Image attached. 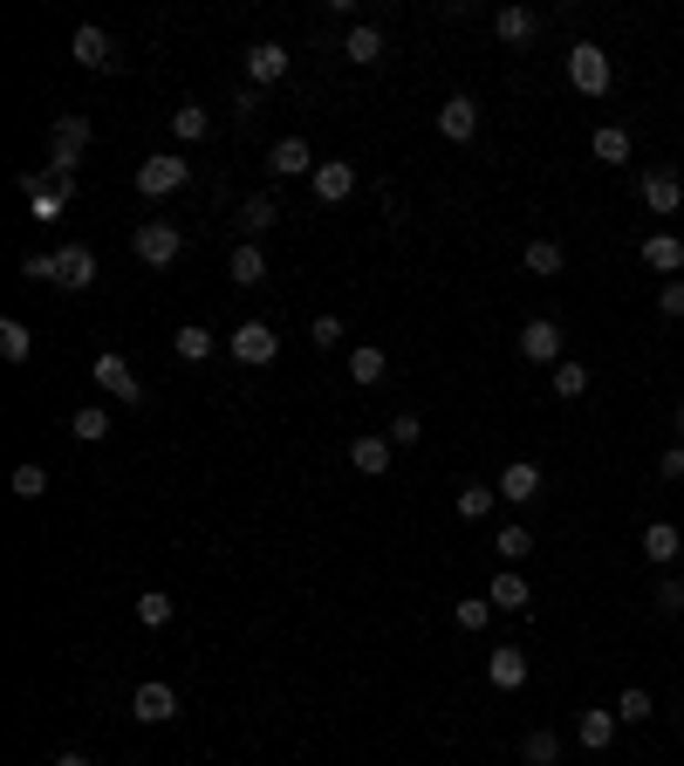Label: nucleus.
I'll return each mask as SVG.
<instances>
[{
	"label": "nucleus",
	"instance_id": "1",
	"mask_svg": "<svg viewBox=\"0 0 684 766\" xmlns=\"http://www.w3.org/2000/svg\"><path fill=\"white\" fill-rule=\"evenodd\" d=\"M21 198H28V213L42 219V226H55V219L69 213V198H75V178H55V172L42 165V172L21 178Z\"/></svg>",
	"mask_w": 684,
	"mask_h": 766
},
{
	"label": "nucleus",
	"instance_id": "2",
	"mask_svg": "<svg viewBox=\"0 0 684 766\" xmlns=\"http://www.w3.org/2000/svg\"><path fill=\"white\" fill-rule=\"evenodd\" d=\"M90 377H96V390H103V397H116V405H131V411H144V405H151V390L131 377V362L116 356V349H96Z\"/></svg>",
	"mask_w": 684,
	"mask_h": 766
},
{
	"label": "nucleus",
	"instance_id": "3",
	"mask_svg": "<svg viewBox=\"0 0 684 766\" xmlns=\"http://www.w3.org/2000/svg\"><path fill=\"white\" fill-rule=\"evenodd\" d=\"M569 83L595 103V96H610V83H616V69H610V49H595V42H575L569 49Z\"/></svg>",
	"mask_w": 684,
	"mask_h": 766
},
{
	"label": "nucleus",
	"instance_id": "4",
	"mask_svg": "<svg viewBox=\"0 0 684 766\" xmlns=\"http://www.w3.org/2000/svg\"><path fill=\"white\" fill-rule=\"evenodd\" d=\"M144 198H172V192H185L192 185V165H185V157L178 151H157V157H144V165H137V178H131Z\"/></svg>",
	"mask_w": 684,
	"mask_h": 766
},
{
	"label": "nucleus",
	"instance_id": "5",
	"mask_svg": "<svg viewBox=\"0 0 684 766\" xmlns=\"http://www.w3.org/2000/svg\"><path fill=\"white\" fill-rule=\"evenodd\" d=\"M131 254H137L144 267H172V261L185 254V233H178L172 219H144V226L131 233Z\"/></svg>",
	"mask_w": 684,
	"mask_h": 766
},
{
	"label": "nucleus",
	"instance_id": "6",
	"mask_svg": "<svg viewBox=\"0 0 684 766\" xmlns=\"http://www.w3.org/2000/svg\"><path fill=\"white\" fill-rule=\"evenodd\" d=\"M226 349H233V362H247V370H267V362L280 356V329H267V321L254 315V321H239V329L226 336Z\"/></svg>",
	"mask_w": 684,
	"mask_h": 766
},
{
	"label": "nucleus",
	"instance_id": "7",
	"mask_svg": "<svg viewBox=\"0 0 684 766\" xmlns=\"http://www.w3.org/2000/svg\"><path fill=\"white\" fill-rule=\"evenodd\" d=\"M131 718L137 725H172L178 718V692H172L165 677H144L137 692H131Z\"/></svg>",
	"mask_w": 684,
	"mask_h": 766
},
{
	"label": "nucleus",
	"instance_id": "8",
	"mask_svg": "<svg viewBox=\"0 0 684 766\" xmlns=\"http://www.w3.org/2000/svg\"><path fill=\"white\" fill-rule=\"evenodd\" d=\"M636 198H643V206H651L657 219H671V213L684 206V178H677L671 165H651V172L636 178Z\"/></svg>",
	"mask_w": 684,
	"mask_h": 766
},
{
	"label": "nucleus",
	"instance_id": "9",
	"mask_svg": "<svg viewBox=\"0 0 684 766\" xmlns=\"http://www.w3.org/2000/svg\"><path fill=\"white\" fill-rule=\"evenodd\" d=\"M288 69H295V55L280 49V42H254V49H247V83H254V90H274Z\"/></svg>",
	"mask_w": 684,
	"mask_h": 766
},
{
	"label": "nucleus",
	"instance_id": "10",
	"mask_svg": "<svg viewBox=\"0 0 684 766\" xmlns=\"http://www.w3.org/2000/svg\"><path fill=\"white\" fill-rule=\"evenodd\" d=\"M308 185H315V198H321V206H343V198L356 192V165H349V157H321Z\"/></svg>",
	"mask_w": 684,
	"mask_h": 766
},
{
	"label": "nucleus",
	"instance_id": "11",
	"mask_svg": "<svg viewBox=\"0 0 684 766\" xmlns=\"http://www.w3.org/2000/svg\"><path fill=\"white\" fill-rule=\"evenodd\" d=\"M541 487H548V479H541V466H534V459H513V466L500 472V500H507V507H534V500H541Z\"/></svg>",
	"mask_w": 684,
	"mask_h": 766
},
{
	"label": "nucleus",
	"instance_id": "12",
	"mask_svg": "<svg viewBox=\"0 0 684 766\" xmlns=\"http://www.w3.org/2000/svg\"><path fill=\"white\" fill-rule=\"evenodd\" d=\"M267 172H274V178H302V172L315 178V151H308V137H274V144H267Z\"/></svg>",
	"mask_w": 684,
	"mask_h": 766
},
{
	"label": "nucleus",
	"instance_id": "13",
	"mask_svg": "<svg viewBox=\"0 0 684 766\" xmlns=\"http://www.w3.org/2000/svg\"><path fill=\"white\" fill-rule=\"evenodd\" d=\"M55 261H62V280H55V288H69V295L96 288V254L83 247V239H69V247H55Z\"/></svg>",
	"mask_w": 684,
	"mask_h": 766
},
{
	"label": "nucleus",
	"instance_id": "14",
	"mask_svg": "<svg viewBox=\"0 0 684 766\" xmlns=\"http://www.w3.org/2000/svg\"><path fill=\"white\" fill-rule=\"evenodd\" d=\"M520 356H528V362H548V370H554V362H561V321L534 315L528 329H520Z\"/></svg>",
	"mask_w": 684,
	"mask_h": 766
},
{
	"label": "nucleus",
	"instance_id": "15",
	"mask_svg": "<svg viewBox=\"0 0 684 766\" xmlns=\"http://www.w3.org/2000/svg\"><path fill=\"white\" fill-rule=\"evenodd\" d=\"M487 602H493V610H507V616H528V610H534V589H528V575H520V569H500L493 589H487Z\"/></svg>",
	"mask_w": 684,
	"mask_h": 766
},
{
	"label": "nucleus",
	"instance_id": "16",
	"mask_svg": "<svg viewBox=\"0 0 684 766\" xmlns=\"http://www.w3.org/2000/svg\"><path fill=\"white\" fill-rule=\"evenodd\" d=\"M390 459H397V446H390V438H377V431L349 438V466L364 472V479H384V472H390Z\"/></svg>",
	"mask_w": 684,
	"mask_h": 766
},
{
	"label": "nucleus",
	"instance_id": "17",
	"mask_svg": "<svg viewBox=\"0 0 684 766\" xmlns=\"http://www.w3.org/2000/svg\"><path fill=\"white\" fill-rule=\"evenodd\" d=\"M438 131H446L452 144H472L479 137V103L472 96H446V103H438Z\"/></svg>",
	"mask_w": 684,
	"mask_h": 766
},
{
	"label": "nucleus",
	"instance_id": "18",
	"mask_svg": "<svg viewBox=\"0 0 684 766\" xmlns=\"http://www.w3.org/2000/svg\"><path fill=\"white\" fill-rule=\"evenodd\" d=\"M616 725H623V718H616V705H610V712L589 705V712L575 718V739H582L589 753H610V746H616Z\"/></svg>",
	"mask_w": 684,
	"mask_h": 766
},
{
	"label": "nucleus",
	"instance_id": "19",
	"mask_svg": "<svg viewBox=\"0 0 684 766\" xmlns=\"http://www.w3.org/2000/svg\"><path fill=\"white\" fill-rule=\"evenodd\" d=\"M226 274H233V288H261V280H267V254H261V239H239V247L226 254Z\"/></svg>",
	"mask_w": 684,
	"mask_h": 766
},
{
	"label": "nucleus",
	"instance_id": "20",
	"mask_svg": "<svg viewBox=\"0 0 684 766\" xmlns=\"http://www.w3.org/2000/svg\"><path fill=\"white\" fill-rule=\"evenodd\" d=\"M343 55H349L356 69H377V62H384V28H377V21H356V28L343 34Z\"/></svg>",
	"mask_w": 684,
	"mask_h": 766
},
{
	"label": "nucleus",
	"instance_id": "21",
	"mask_svg": "<svg viewBox=\"0 0 684 766\" xmlns=\"http://www.w3.org/2000/svg\"><path fill=\"white\" fill-rule=\"evenodd\" d=\"M677 554H684V534L671 528V520H651V528H643V561H651V569H671Z\"/></svg>",
	"mask_w": 684,
	"mask_h": 766
},
{
	"label": "nucleus",
	"instance_id": "22",
	"mask_svg": "<svg viewBox=\"0 0 684 766\" xmlns=\"http://www.w3.org/2000/svg\"><path fill=\"white\" fill-rule=\"evenodd\" d=\"M487 677L500 684V692H520V684H528V651H520V643H500V651L487 657Z\"/></svg>",
	"mask_w": 684,
	"mask_h": 766
},
{
	"label": "nucleus",
	"instance_id": "23",
	"mask_svg": "<svg viewBox=\"0 0 684 766\" xmlns=\"http://www.w3.org/2000/svg\"><path fill=\"white\" fill-rule=\"evenodd\" d=\"M520 261H528V274H534V280H554L561 267H569V247H561V239H548V233H534Z\"/></svg>",
	"mask_w": 684,
	"mask_h": 766
},
{
	"label": "nucleus",
	"instance_id": "24",
	"mask_svg": "<svg viewBox=\"0 0 684 766\" xmlns=\"http://www.w3.org/2000/svg\"><path fill=\"white\" fill-rule=\"evenodd\" d=\"M589 157H595V165H630V131L623 124H595L589 131Z\"/></svg>",
	"mask_w": 684,
	"mask_h": 766
},
{
	"label": "nucleus",
	"instance_id": "25",
	"mask_svg": "<svg viewBox=\"0 0 684 766\" xmlns=\"http://www.w3.org/2000/svg\"><path fill=\"white\" fill-rule=\"evenodd\" d=\"M643 267H651V274H677L684 267V239L677 233H643Z\"/></svg>",
	"mask_w": 684,
	"mask_h": 766
},
{
	"label": "nucleus",
	"instance_id": "26",
	"mask_svg": "<svg viewBox=\"0 0 684 766\" xmlns=\"http://www.w3.org/2000/svg\"><path fill=\"white\" fill-rule=\"evenodd\" d=\"M69 55L83 62V69H110V62H116V55H110V34H103V28H75V34H69Z\"/></svg>",
	"mask_w": 684,
	"mask_h": 766
},
{
	"label": "nucleus",
	"instance_id": "27",
	"mask_svg": "<svg viewBox=\"0 0 684 766\" xmlns=\"http://www.w3.org/2000/svg\"><path fill=\"white\" fill-rule=\"evenodd\" d=\"M493 34L520 49V42H534V34H541V14H534V8H500V14H493Z\"/></svg>",
	"mask_w": 684,
	"mask_h": 766
},
{
	"label": "nucleus",
	"instance_id": "28",
	"mask_svg": "<svg viewBox=\"0 0 684 766\" xmlns=\"http://www.w3.org/2000/svg\"><path fill=\"white\" fill-rule=\"evenodd\" d=\"M548 390L561 397V405H575V397H589V362L561 356V362H554V377H548Z\"/></svg>",
	"mask_w": 684,
	"mask_h": 766
},
{
	"label": "nucleus",
	"instance_id": "29",
	"mask_svg": "<svg viewBox=\"0 0 684 766\" xmlns=\"http://www.w3.org/2000/svg\"><path fill=\"white\" fill-rule=\"evenodd\" d=\"M349 377H356V384H370V390H377V384L390 377V356H384L377 343H356V349H349Z\"/></svg>",
	"mask_w": 684,
	"mask_h": 766
},
{
	"label": "nucleus",
	"instance_id": "30",
	"mask_svg": "<svg viewBox=\"0 0 684 766\" xmlns=\"http://www.w3.org/2000/svg\"><path fill=\"white\" fill-rule=\"evenodd\" d=\"M172 137H178V144L213 137V110H206V103H178V110H172Z\"/></svg>",
	"mask_w": 684,
	"mask_h": 766
},
{
	"label": "nucleus",
	"instance_id": "31",
	"mask_svg": "<svg viewBox=\"0 0 684 766\" xmlns=\"http://www.w3.org/2000/svg\"><path fill=\"white\" fill-rule=\"evenodd\" d=\"M239 226H247V239H261L267 226H280V198H274V192H254L247 206H239Z\"/></svg>",
	"mask_w": 684,
	"mask_h": 766
},
{
	"label": "nucleus",
	"instance_id": "32",
	"mask_svg": "<svg viewBox=\"0 0 684 766\" xmlns=\"http://www.w3.org/2000/svg\"><path fill=\"white\" fill-rule=\"evenodd\" d=\"M172 349H178V362H206V356L220 349V336L198 329V321H185V329H172Z\"/></svg>",
	"mask_w": 684,
	"mask_h": 766
},
{
	"label": "nucleus",
	"instance_id": "33",
	"mask_svg": "<svg viewBox=\"0 0 684 766\" xmlns=\"http://www.w3.org/2000/svg\"><path fill=\"white\" fill-rule=\"evenodd\" d=\"M0 356H8V362H28V356H34V329H28L21 315L0 321Z\"/></svg>",
	"mask_w": 684,
	"mask_h": 766
},
{
	"label": "nucleus",
	"instance_id": "34",
	"mask_svg": "<svg viewBox=\"0 0 684 766\" xmlns=\"http://www.w3.org/2000/svg\"><path fill=\"white\" fill-rule=\"evenodd\" d=\"M520 759H528V766H561V739L548 733V725H534V733L520 739Z\"/></svg>",
	"mask_w": 684,
	"mask_h": 766
},
{
	"label": "nucleus",
	"instance_id": "35",
	"mask_svg": "<svg viewBox=\"0 0 684 766\" xmlns=\"http://www.w3.org/2000/svg\"><path fill=\"white\" fill-rule=\"evenodd\" d=\"M69 431L83 438V446H103V438H110V411H103V405H83V411L69 418Z\"/></svg>",
	"mask_w": 684,
	"mask_h": 766
},
{
	"label": "nucleus",
	"instance_id": "36",
	"mask_svg": "<svg viewBox=\"0 0 684 766\" xmlns=\"http://www.w3.org/2000/svg\"><path fill=\"white\" fill-rule=\"evenodd\" d=\"M172 610H178V602H172L165 589H144V595H137V623H144V630H165Z\"/></svg>",
	"mask_w": 684,
	"mask_h": 766
},
{
	"label": "nucleus",
	"instance_id": "37",
	"mask_svg": "<svg viewBox=\"0 0 684 766\" xmlns=\"http://www.w3.org/2000/svg\"><path fill=\"white\" fill-rule=\"evenodd\" d=\"M452 507H459V520H487V513L500 507V487H459Z\"/></svg>",
	"mask_w": 684,
	"mask_h": 766
},
{
	"label": "nucleus",
	"instance_id": "38",
	"mask_svg": "<svg viewBox=\"0 0 684 766\" xmlns=\"http://www.w3.org/2000/svg\"><path fill=\"white\" fill-rule=\"evenodd\" d=\"M49 137H55V144H83V151H90V137H96V124H90V116H83V110H62Z\"/></svg>",
	"mask_w": 684,
	"mask_h": 766
},
{
	"label": "nucleus",
	"instance_id": "39",
	"mask_svg": "<svg viewBox=\"0 0 684 766\" xmlns=\"http://www.w3.org/2000/svg\"><path fill=\"white\" fill-rule=\"evenodd\" d=\"M493 554H500V561H528V554H534V534L513 520V528H500V534H493Z\"/></svg>",
	"mask_w": 684,
	"mask_h": 766
},
{
	"label": "nucleus",
	"instance_id": "40",
	"mask_svg": "<svg viewBox=\"0 0 684 766\" xmlns=\"http://www.w3.org/2000/svg\"><path fill=\"white\" fill-rule=\"evenodd\" d=\"M651 712H657V705H651V692H643V684H630V692L616 698V718H623V725H651Z\"/></svg>",
	"mask_w": 684,
	"mask_h": 766
},
{
	"label": "nucleus",
	"instance_id": "41",
	"mask_svg": "<svg viewBox=\"0 0 684 766\" xmlns=\"http://www.w3.org/2000/svg\"><path fill=\"white\" fill-rule=\"evenodd\" d=\"M343 336H349V321H343V315H315V321H308V343H315V349H336Z\"/></svg>",
	"mask_w": 684,
	"mask_h": 766
},
{
	"label": "nucleus",
	"instance_id": "42",
	"mask_svg": "<svg viewBox=\"0 0 684 766\" xmlns=\"http://www.w3.org/2000/svg\"><path fill=\"white\" fill-rule=\"evenodd\" d=\"M384 438H390V446H425V418H418V411H397Z\"/></svg>",
	"mask_w": 684,
	"mask_h": 766
},
{
	"label": "nucleus",
	"instance_id": "43",
	"mask_svg": "<svg viewBox=\"0 0 684 766\" xmlns=\"http://www.w3.org/2000/svg\"><path fill=\"white\" fill-rule=\"evenodd\" d=\"M42 493H49V472L34 466V459H28V466H14V500H42Z\"/></svg>",
	"mask_w": 684,
	"mask_h": 766
},
{
	"label": "nucleus",
	"instance_id": "44",
	"mask_svg": "<svg viewBox=\"0 0 684 766\" xmlns=\"http://www.w3.org/2000/svg\"><path fill=\"white\" fill-rule=\"evenodd\" d=\"M452 623H459V630H487V623H493V602H487V595H466L459 610H452Z\"/></svg>",
	"mask_w": 684,
	"mask_h": 766
},
{
	"label": "nucleus",
	"instance_id": "45",
	"mask_svg": "<svg viewBox=\"0 0 684 766\" xmlns=\"http://www.w3.org/2000/svg\"><path fill=\"white\" fill-rule=\"evenodd\" d=\"M651 602H657V616H684V582H677V575H664Z\"/></svg>",
	"mask_w": 684,
	"mask_h": 766
},
{
	"label": "nucleus",
	"instance_id": "46",
	"mask_svg": "<svg viewBox=\"0 0 684 766\" xmlns=\"http://www.w3.org/2000/svg\"><path fill=\"white\" fill-rule=\"evenodd\" d=\"M21 274H28V280H62V261H55V254H28Z\"/></svg>",
	"mask_w": 684,
	"mask_h": 766
},
{
	"label": "nucleus",
	"instance_id": "47",
	"mask_svg": "<svg viewBox=\"0 0 684 766\" xmlns=\"http://www.w3.org/2000/svg\"><path fill=\"white\" fill-rule=\"evenodd\" d=\"M261 96H267V90H254V83H239V90H233V116H261Z\"/></svg>",
	"mask_w": 684,
	"mask_h": 766
},
{
	"label": "nucleus",
	"instance_id": "48",
	"mask_svg": "<svg viewBox=\"0 0 684 766\" xmlns=\"http://www.w3.org/2000/svg\"><path fill=\"white\" fill-rule=\"evenodd\" d=\"M657 308H664L671 321H684V280H664V295H657Z\"/></svg>",
	"mask_w": 684,
	"mask_h": 766
},
{
	"label": "nucleus",
	"instance_id": "49",
	"mask_svg": "<svg viewBox=\"0 0 684 766\" xmlns=\"http://www.w3.org/2000/svg\"><path fill=\"white\" fill-rule=\"evenodd\" d=\"M657 479H684V446H664V459H657Z\"/></svg>",
	"mask_w": 684,
	"mask_h": 766
},
{
	"label": "nucleus",
	"instance_id": "50",
	"mask_svg": "<svg viewBox=\"0 0 684 766\" xmlns=\"http://www.w3.org/2000/svg\"><path fill=\"white\" fill-rule=\"evenodd\" d=\"M55 766H96V759H90V753H62Z\"/></svg>",
	"mask_w": 684,
	"mask_h": 766
},
{
	"label": "nucleus",
	"instance_id": "51",
	"mask_svg": "<svg viewBox=\"0 0 684 766\" xmlns=\"http://www.w3.org/2000/svg\"><path fill=\"white\" fill-rule=\"evenodd\" d=\"M671 425H677V446H684V405H677V418H671Z\"/></svg>",
	"mask_w": 684,
	"mask_h": 766
},
{
	"label": "nucleus",
	"instance_id": "52",
	"mask_svg": "<svg viewBox=\"0 0 684 766\" xmlns=\"http://www.w3.org/2000/svg\"><path fill=\"white\" fill-rule=\"evenodd\" d=\"M124 766H137V759H124Z\"/></svg>",
	"mask_w": 684,
	"mask_h": 766
}]
</instances>
